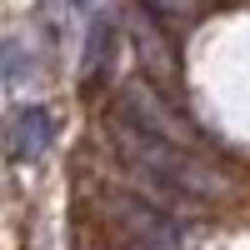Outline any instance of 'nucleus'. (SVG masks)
<instances>
[{
	"label": "nucleus",
	"mask_w": 250,
	"mask_h": 250,
	"mask_svg": "<svg viewBox=\"0 0 250 250\" xmlns=\"http://www.w3.org/2000/svg\"><path fill=\"white\" fill-rule=\"evenodd\" d=\"M0 145L10 160H35L55 145V115L45 105H10L0 125Z\"/></svg>",
	"instance_id": "nucleus-4"
},
{
	"label": "nucleus",
	"mask_w": 250,
	"mask_h": 250,
	"mask_svg": "<svg viewBox=\"0 0 250 250\" xmlns=\"http://www.w3.org/2000/svg\"><path fill=\"white\" fill-rule=\"evenodd\" d=\"M145 10H150L155 20H170V25H190V20H200L205 0H140Z\"/></svg>",
	"instance_id": "nucleus-6"
},
{
	"label": "nucleus",
	"mask_w": 250,
	"mask_h": 250,
	"mask_svg": "<svg viewBox=\"0 0 250 250\" xmlns=\"http://www.w3.org/2000/svg\"><path fill=\"white\" fill-rule=\"evenodd\" d=\"M110 55H115V20L110 15H95L90 20V35H85V80H95L100 70H105Z\"/></svg>",
	"instance_id": "nucleus-5"
},
{
	"label": "nucleus",
	"mask_w": 250,
	"mask_h": 250,
	"mask_svg": "<svg viewBox=\"0 0 250 250\" xmlns=\"http://www.w3.org/2000/svg\"><path fill=\"white\" fill-rule=\"evenodd\" d=\"M0 70H5L10 85H25L30 80V55L20 50V40H5V45H0Z\"/></svg>",
	"instance_id": "nucleus-7"
},
{
	"label": "nucleus",
	"mask_w": 250,
	"mask_h": 250,
	"mask_svg": "<svg viewBox=\"0 0 250 250\" xmlns=\"http://www.w3.org/2000/svg\"><path fill=\"white\" fill-rule=\"evenodd\" d=\"M110 140H115L120 160L130 165V170H140L145 180H155V190L165 200L170 195H185V200H225L230 195V180H225L215 165H205L190 145L150 135V130H140V125L125 120V115L110 120Z\"/></svg>",
	"instance_id": "nucleus-1"
},
{
	"label": "nucleus",
	"mask_w": 250,
	"mask_h": 250,
	"mask_svg": "<svg viewBox=\"0 0 250 250\" xmlns=\"http://www.w3.org/2000/svg\"><path fill=\"white\" fill-rule=\"evenodd\" d=\"M120 115H125V120H135L140 130H150V135H165V140H175V145H195L190 120H185V115L170 105V95L155 90L145 75L120 85Z\"/></svg>",
	"instance_id": "nucleus-2"
},
{
	"label": "nucleus",
	"mask_w": 250,
	"mask_h": 250,
	"mask_svg": "<svg viewBox=\"0 0 250 250\" xmlns=\"http://www.w3.org/2000/svg\"><path fill=\"white\" fill-rule=\"evenodd\" d=\"M130 40H135V60H140V75L150 80L155 90H165V95H180V55H175V45H170V35L160 30V20L145 10V5H135L130 10Z\"/></svg>",
	"instance_id": "nucleus-3"
}]
</instances>
